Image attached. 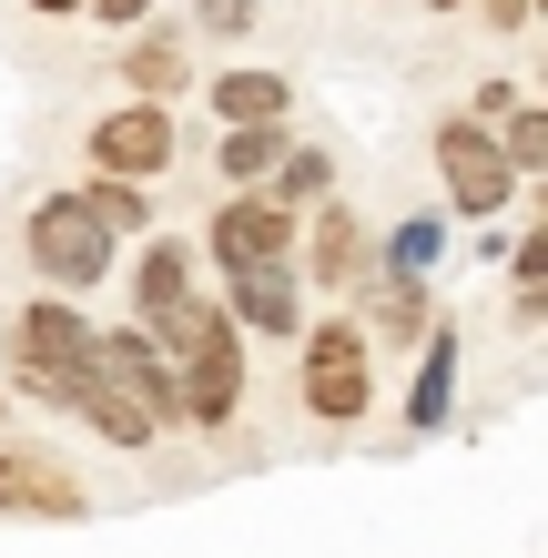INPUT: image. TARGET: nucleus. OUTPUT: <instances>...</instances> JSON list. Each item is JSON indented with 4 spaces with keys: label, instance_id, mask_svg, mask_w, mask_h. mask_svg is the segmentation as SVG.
I'll return each instance as SVG.
<instances>
[{
    "label": "nucleus",
    "instance_id": "obj_6",
    "mask_svg": "<svg viewBox=\"0 0 548 558\" xmlns=\"http://www.w3.org/2000/svg\"><path fill=\"white\" fill-rule=\"evenodd\" d=\"M92 162L102 173H122V183H153L173 162V112L163 102H122V112H102L92 122Z\"/></svg>",
    "mask_w": 548,
    "mask_h": 558
},
{
    "label": "nucleus",
    "instance_id": "obj_16",
    "mask_svg": "<svg viewBox=\"0 0 548 558\" xmlns=\"http://www.w3.org/2000/svg\"><path fill=\"white\" fill-rule=\"evenodd\" d=\"M326 183H336V162H326V153H295V143L275 153V204H284V214H295V204H315Z\"/></svg>",
    "mask_w": 548,
    "mask_h": 558
},
{
    "label": "nucleus",
    "instance_id": "obj_25",
    "mask_svg": "<svg viewBox=\"0 0 548 558\" xmlns=\"http://www.w3.org/2000/svg\"><path fill=\"white\" fill-rule=\"evenodd\" d=\"M31 11H51V21H61V11H82V0H31Z\"/></svg>",
    "mask_w": 548,
    "mask_h": 558
},
{
    "label": "nucleus",
    "instance_id": "obj_19",
    "mask_svg": "<svg viewBox=\"0 0 548 558\" xmlns=\"http://www.w3.org/2000/svg\"><path fill=\"white\" fill-rule=\"evenodd\" d=\"M82 204H92V214H102V223H112V234H133V223H143V183H122V173H112L102 193H82Z\"/></svg>",
    "mask_w": 548,
    "mask_h": 558
},
{
    "label": "nucleus",
    "instance_id": "obj_11",
    "mask_svg": "<svg viewBox=\"0 0 548 558\" xmlns=\"http://www.w3.org/2000/svg\"><path fill=\"white\" fill-rule=\"evenodd\" d=\"M284 102H295V92H284V72H223V82H214L223 133H234V122H284Z\"/></svg>",
    "mask_w": 548,
    "mask_h": 558
},
{
    "label": "nucleus",
    "instance_id": "obj_3",
    "mask_svg": "<svg viewBox=\"0 0 548 558\" xmlns=\"http://www.w3.org/2000/svg\"><path fill=\"white\" fill-rule=\"evenodd\" d=\"M437 173H447V204H458L467 223L477 214H498L508 193H519V173H508V153L477 133V122L458 112V122H437Z\"/></svg>",
    "mask_w": 548,
    "mask_h": 558
},
{
    "label": "nucleus",
    "instance_id": "obj_14",
    "mask_svg": "<svg viewBox=\"0 0 548 558\" xmlns=\"http://www.w3.org/2000/svg\"><path fill=\"white\" fill-rule=\"evenodd\" d=\"M356 254H366V234H356V214H326L315 223V284H356Z\"/></svg>",
    "mask_w": 548,
    "mask_h": 558
},
{
    "label": "nucleus",
    "instance_id": "obj_13",
    "mask_svg": "<svg viewBox=\"0 0 548 558\" xmlns=\"http://www.w3.org/2000/svg\"><path fill=\"white\" fill-rule=\"evenodd\" d=\"M173 294H193V254H183V244H143V275H133V305H143V315H163Z\"/></svg>",
    "mask_w": 548,
    "mask_h": 558
},
{
    "label": "nucleus",
    "instance_id": "obj_4",
    "mask_svg": "<svg viewBox=\"0 0 548 558\" xmlns=\"http://www.w3.org/2000/svg\"><path fill=\"white\" fill-rule=\"evenodd\" d=\"M305 407L326 426L366 416V336H356V325H315V336H305Z\"/></svg>",
    "mask_w": 548,
    "mask_h": 558
},
{
    "label": "nucleus",
    "instance_id": "obj_10",
    "mask_svg": "<svg viewBox=\"0 0 548 558\" xmlns=\"http://www.w3.org/2000/svg\"><path fill=\"white\" fill-rule=\"evenodd\" d=\"M0 508H11V518H72L82 477L51 468V457H0Z\"/></svg>",
    "mask_w": 548,
    "mask_h": 558
},
{
    "label": "nucleus",
    "instance_id": "obj_20",
    "mask_svg": "<svg viewBox=\"0 0 548 558\" xmlns=\"http://www.w3.org/2000/svg\"><path fill=\"white\" fill-rule=\"evenodd\" d=\"M376 315H386V336H416V275H386L376 284Z\"/></svg>",
    "mask_w": 548,
    "mask_h": 558
},
{
    "label": "nucleus",
    "instance_id": "obj_21",
    "mask_svg": "<svg viewBox=\"0 0 548 558\" xmlns=\"http://www.w3.org/2000/svg\"><path fill=\"white\" fill-rule=\"evenodd\" d=\"M437 265V223H397V275H427Z\"/></svg>",
    "mask_w": 548,
    "mask_h": 558
},
{
    "label": "nucleus",
    "instance_id": "obj_5",
    "mask_svg": "<svg viewBox=\"0 0 548 558\" xmlns=\"http://www.w3.org/2000/svg\"><path fill=\"white\" fill-rule=\"evenodd\" d=\"M234 407H244V345H234V325H214L204 345H183L173 416H193V426H234Z\"/></svg>",
    "mask_w": 548,
    "mask_h": 558
},
{
    "label": "nucleus",
    "instance_id": "obj_24",
    "mask_svg": "<svg viewBox=\"0 0 548 558\" xmlns=\"http://www.w3.org/2000/svg\"><path fill=\"white\" fill-rule=\"evenodd\" d=\"M488 11V31H528V0H477Z\"/></svg>",
    "mask_w": 548,
    "mask_h": 558
},
{
    "label": "nucleus",
    "instance_id": "obj_18",
    "mask_svg": "<svg viewBox=\"0 0 548 558\" xmlns=\"http://www.w3.org/2000/svg\"><path fill=\"white\" fill-rule=\"evenodd\" d=\"M498 122H508V143H498V153H508V173H538V162H548V112H528V102H508Z\"/></svg>",
    "mask_w": 548,
    "mask_h": 558
},
{
    "label": "nucleus",
    "instance_id": "obj_22",
    "mask_svg": "<svg viewBox=\"0 0 548 558\" xmlns=\"http://www.w3.org/2000/svg\"><path fill=\"white\" fill-rule=\"evenodd\" d=\"M193 21L204 31H254V0H193Z\"/></svg>",
    "mask_w": 548,
    "mask_h": 558
},
{
    "label": "nucleus",
    "instance_id": "obj_17",
    "mask_svg": "<svg viewBox=\"0 0 548 558\" xmlns=\"http://www.w3.org/2000/svg\"><path fill=\"white\" fill-rule=\"evenodd\" d=\"M275 153H284V122H234V133H223V173H275Z\"/></svg>",
    "mask_w": 548,
    "mask_h": 558
},
{
    "label": "nucleus",
    "instance_id": "obj_15",
    "mask_svg": "<svg viewBox=\"0 0 548 558\" xmlns=\"http://www.w3.org/2000/svg\"><path fill=\"white\" fill-rule=\"evenodd\" d=\"M122 72H133L143 102H173V92H183V51L173 41H133V51H122Z\"/></svg>",
    "mask_w": 548,
    "mask_h": 558
},
{
    "label": "nucleus",
    "instance_id": "obj_7",
    "mask_svg": "<svg viewBox=\"0 0 548 558\" xmlns=\"http://www.w3.org/2000/svg\"><path fill=\"white\" fill-rule=\"evenodd\" d=\"M82 336H92V325H82L72 305H31V315H21V386H31V397H61Z\"/></svg>",
    "mask_w": 548,
    "mask_h": 558
},
{
    "label": "nucleus",
    "instance_id": "obj_1",
    "mask_svg": "<svg viewBox=\"0 0 548 558\" xmlns=\"http://www.w3.org/2000/svg\"><path fill=\"white\" fill-rule=\"evenodd\" d=\"M51 407H82L112 447H153L163 416H173V376H163V355L143 345V325L133 336H82V355H72V376H61Z\"/></svg>",
    "mask_w": 548,
    "mask_h": 558
},
{
    "label": "nucleus",
    "instance_id": "obj_8",
    "mask_svg": "<svg viewBox=\"0 0 548 558\" xmlns=\"http://www.w3.org/2000/svg\"><path fill=\"white\" fill-rule=\"evenodd\" d=\"M223 305L265 336H305V305H295V265H223Z\"/></svg>",
    "mask_w": 548,
    "mask_h": 558
},
{
    "label": "nucleus",
    "instance_id": "obj_26",
    "mask_svg": "<svg viewBox=\"0 0 548 558\" xmlns=\"http://www.w3.org/2000/svg\"><path fill=\"white\" fill-rule=\"evenodd\" d=\"M437 11H467V0H437Z\"/></svg>",
    "mask_w": 548,
    "mask_h": 558
},
{
    "label": "nucleus",
    "instance_id": "obj_2",
    "mask_svg": "<svg viewBox=\"0 0 548 558\" xmlns=\"http://www.w3.org/2000/svg\"><path fill=\"white\" fill-rule=\"evenodd\" d=\"M31 265H41L61 294L102 284L112 275V223L82 204V193H51V204H31Z\"/></svg>",
    "mask_w": 548,
    "mask_h": 558
},
{
    "label": "nucleus",
    "instance_id": "obj_9",
    "mask_svg": "<svg viewBox=\"0 0 548 558\" xmlns=\"http://www.w3.org/2000/svg\"><path fill=\"white\" fill-rule=\"evenodd\" d=\"M214 254L223 265H284V254H295V214L284 204H223L214 214Z\"/></svg>",
    "mask_w": 548,
    "mask_h": 558
},
{
    "label": "nucleus",
    "instance_id": "obj_12",
    "mask_svg": "<svg viewBox=\"0 0 548 558\" xmlns=\"http://www.w3.org/2000/svg\"><path fill=\"white\" fill-rule=\"evenodd\" d=\"M447 397H458V336H427V366H416V397H406V416L416 426H447Z\"/></svg>",
    "mask_w": 548,
    "mask_h": 558
},
{
    "label": "nucleus",
    "instance_id": "obj_23",
    "mask_svg": "<svg viewBox=\"0 0 548 558\" xmlns=\"http://www.w3.org/2000/svg\"><path fill=\"white\" fill-rule=\"evenodd\" d=\"M82 11H92V21H122V31H133V21L153 11V0H82Z\"/></svg>",
    "mask_w": 548,
    "mask_h": 558
}]
</instances>
